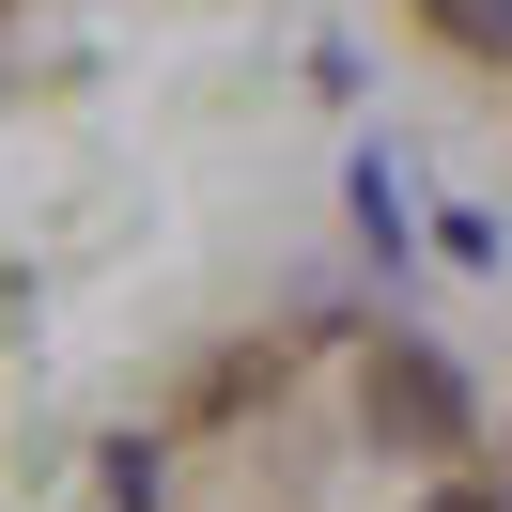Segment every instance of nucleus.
Segmentation results:
<instances>
[{
    "mask_svg": "<svg viewBox=\"0 0 512 512\" xmlns=\"http://www.w3.org/2000/svg\"><path fill=\"white\" fill-rule=\"evenodd\" d=\"M419 512H497V497H419Z\"/></svg>",
    "mask_w": 512,
    "mask_h": 512,
    "instance_id": "3",
    "label": "nucleus"
},
{
    "mask_svg": "<svg viewBox=\"0 0 512 512\" xmlns=\"http://www.w3.org/2000/svg\"><path fill=\"white\" fill-rule=\"evenodd\" d=\"M435 16H450L466 47H512V0H435Z\"/></svg>",
    "mask_w": 512,
    "mask_h": 512,
    "instance_id": "2",
    "label": "nucleus"
},
{
    "mask_svg": "<svg viewBox=\"0 0 512 512\" xmlns=\"http://www.w3.org/2000/svg\"><path fill=\"white\" fill-rule=\"evenodd\" d=\"M373 435L388 450H450L466 435V388H450L435 357H373Z\"/></svg>",
    "mask_w": 512,
    "mask_h": 512,
    "instance_id": "1",
    "label": "nucleus"
}]
</instances>
